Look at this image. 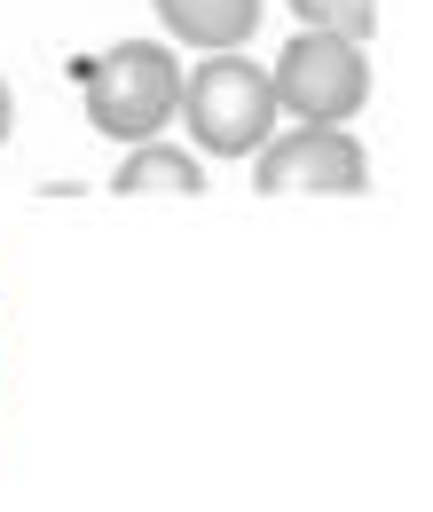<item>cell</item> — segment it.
<instances>
[{
  "instance_id": "6da1fadb",
  "label": "cell",
  "mask_w": 433,
  "mask_h": 512,
  "mask_svg": "<svg viewBox=\"0 0 433 512\" xmlns=\"http://www.w3.org/2000/svg\"><path fill=\"white\" fill-rule=\"evenodd\" d=\"M174 111H182V64L158 40H119L103 64L87 71V119H95V134L150 142Z\"/></svg>"
},
{
  "instance_id": "7a4b0ae2",
  "label": "cell",
  "mask_w": 433,
  "mask_h": 512,
  "mask_svg": "<svg viewBox=\"0 0 433 512\" xmlns=\"http://www.w3.org/2000/svg\"><path fill=\"white\" fill-rule=\"evenodd\" d=\"M182 119H189V134H197L205 150L245 158V150H260L268 127H276V87H268L260 64H245V56L221 48L197 79H182Z\"/></svg>"
},
{
  "instance_id": "3957f363",
  "label": "cell",
  "mask_w": 433,
  "mask_h": 512,
  "mask_svg": "<svg viewBox=\"0 0 433 512\" xmlns=\"http://www.w3.org/2000/svg\"><path fill=\"white\" fill-rule=\"evenodd\" d=\"M268 87H276V103H284L292 119H308V127H339V119H355V111H363V95H371L363 40H339V32H300V40L276 56Z\"/></svg>"
},
{
  "instance_id": "277c9868",
  "label": "cell",
  "mask_w": 433,
  "mask_h": 512,
  "mask_svg": "<svg viewBox=\"0 0 433 512\" xmlns=\"http://www.w3.org/2000/svg\"><path fill=\"white\" fill-rule=\"evenodd\" d=\"M371 182V158L347 127H300L284 142H260V190H315V197H355Z\"/></svg>"
},
{
  "instance_id": "5b68a950",
  "label": "cell",
  "mask_w": 433,
  "mask_h": 512,
  "mask_svg": "<svg viewBox=\"0 0 433 512\" xmlns=\"http://www.w3.org/2000/svg\"><path fill=\"white\" fill-rule=\"evenodd\" d=\"M158 16H166V32L189 40V48H245L252 24H260V0H158Z\"/></svg>"
},
{
  "instance_id": "8992f818",
  "label": "cell",
  "mask_w": 433,
  "mask_h": 512,
  "mask_svg": "<svg viewBox=\"0 0 433 512\" xmlns=\"http://www.w3.org/2000/svg\"><path fill=\"white\" fill-rule=\"evenodd\" d=\"M119 197H197L205 190V174H197V158L182 150H158V142H134V158L119 166Z\"/></svg>"
},
{
  "instance_id": "52a82bcc",
  "label": "cell",
  "mask_w": 433,
  "mask_h": 512,
  "mask_svg": "<svg viewBox=\"0 0 433 512\" xmlns=\"http://www.w3.org/2000/svg\"><path fill=\"white\" fill-rule=\"evenodd\" d=\"M315 32H339V40H371L378 32V0H292Z\"/></svg>"
},
{
  "instance_id": "ba28073f",
  "label": "cell",
  "mask_w": 433,
  "mask_h": 512,
  "mask_svg": "<svg viewBox=\"0 0 433 512\" xmlns=\"http://www.w3.org/2000/svg\"><path fill=\"white\" fill-rule=\"evenodd\" d=\"M0 142H8V87H0Z\"/></svg>"
}]
</instances>
